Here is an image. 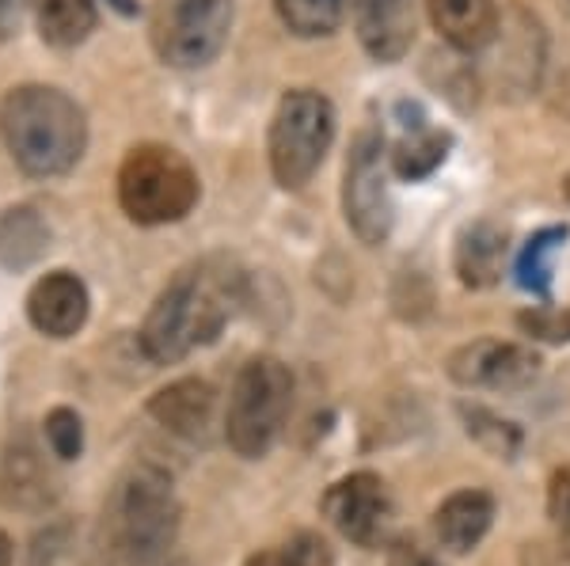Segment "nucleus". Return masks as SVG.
<instances>
[{
    "label": "nucleus",
    "instance_id": "nucleus-30",
    "mask_svg": "<svg viewBox=\"0 0 570 566\" xmlns=\"http://www.w3.org/2000/svg\"><path fill=\"white\" fill-rule=\"evenodd\" d=\"M35 0H0V42L12 39L23 23V12L31 8Z\"/></svg>",
    "mask_w": 570,
    "mask_h": 566
},
{
    "label": "nucleus",
    "instance_id": "nucleus-10",
    "mask_svg": "<svg viewBox=\"0 0 570 566\" xmlns=\"http://www.w3.org/2000/svg\"><path fill=\"white\" fill-rule=\"evenodd\" d=\"M449 377L461 388L525 391L540 377V354L521 342L475 339L449 354Z\"/></svg>",
    "mask_w": 570,
    "mask_h": 566
},
{
    "label": "nucleus",
    "instance_id": "nucleus-3",
    "mask_svg": "<svg viewBox=\"0 0 570 566\" xmlns=\"http://www.w3.org/2000/svg\"><path fill=\"white\" fill-rule=\"evenodd\" d=\"M0 137L4 149L27 176L50 179L77 168L88 145V122L77 99L61 88L23 85L0 103Z\"/></svg>",
    "mask_w": 570,
    "mask_h": 566
},
{
    "label": "nucleus",
    "instance_id": "nucleus-32",
    "mask_svg": "<svg viewBox=\"0 0 570 566\" xmlns=\"http://www.w3.org/2000/svg\"><path fill=\"white\" fill-rule=\"evenodd\" d=\"M563 195H567V202H570V176L563 179Z\"/></svg>",
    "mask_w": 570,
    "mask_h": 566
},
{
    "label": "nucleus",
    "instance_id": "nucleus-22",
    "mask_svg": "<svg viewBox=\"0 0 570 566\" xmlns=\"http://www.w3.org/2000/svg\"><path fill=\"white\" fill-rule=\"evenodd\" d=\"M567 228H540V232L529 236V244L518 255V281L521 289L537 297L551 294V255L563 248Z\"/></svg>",
    "mask_w": 570,
    "mask_h": 566
},
{
    "label": "nucleus",
    "instance_id": "nucleus-26",
    "mask_svg": "<svg viewBox=\"0 0 570 566\" xmlns=\"http://www.w3.org/2000/svg\"><path fill=\"white\" fill-rule=\"evenodd\" d=\"M42 434L58 460H80V453H85V423L72 407H53L42 418Z\"/></svg>",
    "mask_w": 570,
    "mask_h": 566
},
{
    "label": "nucleus",
    "instance_id": "nucleus-21",
    "mask_svg": "<svg viewBox=\"0 0 570 566\" xmlns=\"http://www.w3.org/2000/svg\"><path fill=\"white\" fill-rule=\"evenodd\" d=\"M274 4H278L282 23L289 27L297 39H324V34H335L346 12V0H274Z\"/></svg>",
    "mask_w": 570,
    "mask_h": 566
},
{
    "label": "nucleus",
    "instance_id": "nucleus-20",
    "mask_svg": "<svg viewBox=\"0 0 570 566\" xmlns=\"http://www.w3.org/2000/svg\"><path fill=\"white\" fill-rule=\"evenodd\" d=\"M453 137L445 130H430V126H415L411 133L400 137V145L392 149V168L400 179H426L430 171H438L449 157Z\"/></svg>",
    "mask_w": 570,
    "mask_h": 566
},
{
    "label": "nucleus",
    "instance_id": "nucleus-6",
    "mask_svg": "<svg viewBox=\"0 0 570 566\" xmlns=\"http://www.w3.org/2000/svg\"><path fill=\"white\" fill-rule=\"evenodd\" d=\"M335 141V107L312 88L285 91L271 122V171L285 190H301Z\"/></svg>",
    "mask_w": 570,
    "mask_h": 566
},
{
    "label": "nucleus",
    "instance_id": "nucleus-2",
    "mask_svg": "<svg viewBox=\"0 0 570 566\" xmlns=\"http://www.w3.org/2000/svg\"><path fill=\"white\" fill-rule=\"evenodd\" d=\"M244 278L228 262L206 259L179 270L145 316L141 350L156 365H176L209 346L236 312Z\"/></svg>",
    "mask_w": 570,
    "mask_h": 566
},
{
    "label": "nucleus",
    "instance_id": "nucleus-8",
    "mask_svg": "<svg viewBox=\"0 0 570 566\" xmlns=\"http://www.w3.org/2000/svg\"><path fill=\"white\" fill-rule=\"evenodd\" d=\"M320 514L327 517V525L343 540L365 547V552L392 540L395 502L389 483L376 476V471H351V476L331 483L324 498H320Z\"/></svg>",
    "mask_w": 570,
    "mask_h": 566
},
{
    "label": "nucleus",
    "instance_id": "nucleus-11",
    "mask_svg": "<svg viewBox=\"0 0 570 566\" xmlns=\"http://www.w3.org/2000/svg\"><path fill=\"white\" fill-rule=\"evenodd\" d=\"M61 487L39 445L27 434H12L0 449V506L12 514H46Z\"/></svg>",
    "mask_w": 570,
    "mask_h": 566
},
{
    "label": "nucleus",
    "instance_id": "nucleus-15",
    "mask_svg": "<svg viewBox=\"0 0 570 566\" xmlns=\"http://www.w3.org/2000/svg\"><path fill=\"white\" fill-rule=\"evenodd\" d=\"M494 525V498L480 487H464L449 495L434 509V540L441 552L468 555L483 544V536Z\"/></svg>",
    "mask_w": 570,
    "mask_h": 566
},
{
    "label": "nucleus",
    "instance_id": "nucleus-24",
    "mask_svg": "<svg viewBox=\"0 0 570 566\" xmlns=\"http://www.w3.org/2000/svg\"><path fill=\"white\" fill-rule=\"evenodd\" d=\"M461 415L468 423V434H472L487 453L499 456V460H513V453L521 449L518 426L505 423L499 415H491V410H483V407H461Z\"/></svg>",
    "mask_w": 570,
    "mask_h": 566
},
{
    "label": "nucleus",
    "instance_id": "nucleus-17",
    "mask_svg": "<svg viewBox=\"0 0 570 566\" xmlns=\"http://www.w3.org/2000/svg\"><path fill=\"white\" fill-rule=\"evenodd\" d=\"M50 251V225L35 206H8L0 214V267L23 274Z\"/></svg>",
    "mask_w": 570,
    "mask_h": 566
},
{
    "label": "nucleus",
    "instance_id": "nucleus-16",
    "mask_svg": "<svg viewBox=\"0 0 570 566\" xmlns=\"http://www.w3.org/2000/svg\"><path fill=\"white\" fill-rule=\"evenodd\" d=\"M430 20L449 46L480 53L499 39V8L494 0H426Z\"/></svg>",
    "mask_w": 570,
    "mask_h": 566
},
{
    "label": "nucleus",
    "instance_id": "nucleus-9",
    "mask_svg": "<svg viewBox=\"0 0 570 566\" xmlns=\"http://www.w3.org/2000/svg\"><path fill=\"white\" fill-rule=\"evenodd\" d=\"M384 141L381 133H357L346 157V176H343V214L346 225L354 228V236L362 244L389 240L392 232V198H389V179H384Z\"/></svg>",
    "mask_w": 570,
    "mask_h": 566
},
{
    "label": "nucleus",
    "instance_id": "nucleus-19",
    "mask_svg": "<svg viewBox=\"0 0 570 566\" xmlns=\"http://www.w3.org/2000/svg\"><path fill=\"white\" fill-rule=\"evenodd\" d=\"M35 20L50 46H80L96 31V4L91 0H35Z\"/></svg>",
    "mask_w": 570,
    "mask_h": 566
},
{
    "label": "nucleus",
    "instance_id": "nucleus-31",
    "mask_svg": "<svg viewBox=\"0 0 570 566\" xmlns=\"http://www.w3.org/2000/svg\"><path fill=\"white\" fill-rule=\"evenodd\" d=\"M16 563V544H12V536L0 528V566H12Z\"/></svg>",
    "mask_w": 570,
    "mask_h": 566
},
{
    "label": "nucleus",
    "instance_id": "nucleus-33",
    "mask_svg": "<svg viewBox=\"0 0 570 566\" xmlns=\"http://www.w3.org/2000/svg\"><path fill=\"white\" fill-rule=\"evenodd\" d=\"M164 566H190V563H164Z\"/></svg>",
    "mask_w": 570,
    "mask_h": 566
},
{
    "label": "nucleus",
    "instance_id": "nucleus-1",
    "mask_svg": "<svg viewBox=\"0 0 570 566\" xmlns=\"http://www.w3.org/2000/svg\"><path fill=\"white\" fill-rule=\"evenodd\" d=\"M183 506L176 483L153 460L126 464L107 487L91 533L99 566H164L179 540Z\"/></svg>",
    "mask_w": 570,
    "mask_h": 566
},
{
    "label": "nucleus",
    "instance_id": "nucleus-23",
    "mask_svg": "<svg viewBox=\"0 0 570 566\" xmlns=\"http://www.w3.org/2000/svg\"><path fill=\"white\" fill-rule=\"evenodd\" d=\"M99 563L96 544H80V536L69 525H53L35 540L31 566H91Z\"/></svg>",
    "mask_w": 570,
    "mask_h": 566
},
{
    "label": "nucleus",
    "instance_id": "nucleus-28",
    "mask_svg": "<svg viewBox=\"0 0 570 566\" xmlns=\"http://www.w3.org/2000/svg\"><path fill=\"white\" fill-rule=\"evenodd\" d=\"M548 517L563 555H570V468H559L548 483Z\"/></svg>",
    "mask_w": 570,
    "mask_h": 566
},
{
    "label": "nucleus",
    "instance_id": "nucleus-5",
    "mask_svg": "<svg viewBox=\"0 0 570 566\" xmlns=\"http://www.w3.org/2000/svg\"><path fill=\"white\" fill-rule=\"evenodd\" d=\"M293 404V377L289 369L259 354L236 373L233 391H228L225 407V441L228 449L244 460H259L274 449V441L282 437L285 415Z\"/></svg>",
    "mask_w": 570,
    "mask_h": 566
},
{
    "label": "nucleus",
    "instance_id": "nucleus-14",
    "mask_svg": "<svg viewBox=\"0 0 570 566\" xmlns=\"http://www.w3.org/2000/svg\"><path fill=\"white\" fill-rule=\"evenodd\" d=\"M149 415L168 434L183 437V441L206 445L214 437V423H217V391L198 377L176 380V385L160 388L149 399Z\"/></svg>",
    "mask_w": 570,
    "mask_h": 566
},
{
    "label": "nucleus",
    "instance_id": "nucleus-29",
    "mask_svg": "<svg viewBox=\"0 0 570 566\" xmlns=\"http://www.w3.org/2000/svg\"><path fill=\"white\" fill-rule=\"evenodd\" d=\"M389 566H441V563L415 540H395L389 547Z\"/></svg>",
    "mask_w": 570,
    "mask_h": 566
},
{
    "label": "nucleus",
    "instance_id": "nucleus-4",
    "mask_svg": "<svg viewBox=\"0 0 570 566\" xmlns=\"http://www.w3.org/2000/svg\"><path fill=\"white\" fill-rule=\"evenodd\" d=\"M198 202V176L168 145H134L118 168V206L134 225H176Z\"/></svg>",
    "mask_w": 570,
    "mask_h": 566
},
{
    "label": "nucleus",
    "instance_id": "nucleus-7",
    "mask_svg": "<svg viewBox=\"0 0 570 566\" xmlns=\"http://www.w3.org/2000/svg\"><path fill=\"white\" fill-rule=\"evenodd\" d=\"M233 31V0H156L153 50L171 69H202L225 50Z\"/></svg>",
    "mask_w": 570,
    "mask_h": 566
},
{
    "label": "nucleus",
    "instance_id": "nucleus-27",
    "mask_svg": "<svg viewBox=\"0 0 570 566\" xmlns=\"http://www.w3.org/2000/svg\"><path fill=\"white\" fill-rule=\"evenodd\" d=\"M521 331L540 342H570V308H532L518 316Z\"/></svg>",
    "mask_w": 570,
    "mask_h": 566
},
{
    "label": "nucleus",
    "instance_id": "nucleus-25",
    "mask_svg": "<svg viewBox=\"0 0 570 566\" xmlns=\"http://www.w3.org/2000/svg\"><path fill=\"white\" fill-rule=\"evenodd\" d=\"M244 566H331V547L312 533H297L293 540L255 552Z\"/></svg>",
    "mask_w": 570,
    "mask_h": 566
},
{
    "label": "nucleus",
    "instance_id": "nucleus-12",
    "mask_svg": "<svg viewBox=\"0 0 570 566\" xmlns=\"http://www.w3.org/2000/svg\"><path fill=\"white\" fill-rule=\"evenodd\" d=\"M88 286L72 270H50L27 294V319L46 339H72L88 324Z\"/></svg>",
    "mask_w": 570,
    "mask_h": 566
},
{
    "label": "nucleus",
    "instance_id": "nucleus-18",
    "mask_svg": "<svg viewBox=\"0 0 570 566\" xmlns=\"http://www.w3.org/2000/svg\"><path fill=\"white\" fill-rule=\"evenodd\" d=\"M505 262V228L494 221L468 225L456 240V274L468 289H487L502 278Z\"/></svg>",
    "mask_w": 570,
    "mask_h": 566
},
{
    "label": "nucleus",
    "instance_id": "nucleus-13",
    "mask_svg": "<svg viewBox=\"0 0 570 566\" xmlns=\"http://www.w3.org/2000/svg\"><path fill=\"white\" fill-rule=\"evenodd\" d=\"M357 42L373 61H400L415 42V0H346Z\"/></svg>",
    "mask_w": 570,
    "mask_h": 566
}]
</instances>
